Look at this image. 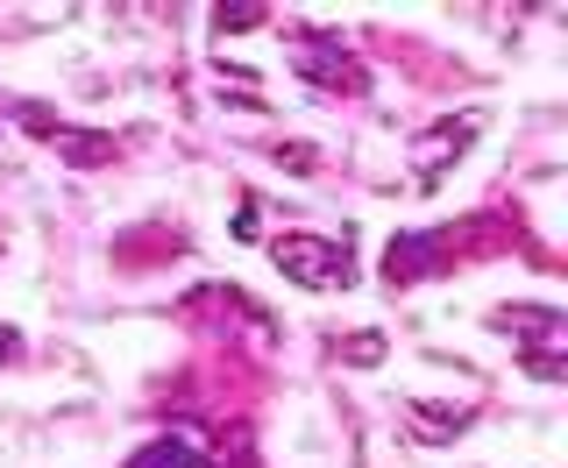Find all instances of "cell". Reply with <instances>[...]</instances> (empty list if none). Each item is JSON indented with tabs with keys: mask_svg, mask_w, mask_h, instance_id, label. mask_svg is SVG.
I'll use <instances>...</instances> for the list:
<instances>
[{
	"mask_svg": "<svg viewBox=\"0 0 568 468\" xmlns=\"http://www.w3.org/2000/svg\"><path fill=\"white\" fill-rule=\"evenodd\" d=\"M490 327L526 355V369L540 376V384H561L568 376V319L555 313V305H505Z\"/></svg>",
	"mask_w": 568,
	"mask_h": 468,
	"instance_id": "cell-1",
	"label": "cell"
},
{
	"mask_svg": "<svg viewBox=\"0 0 568 468\" xmlns=\"http://www.w3.org/2000/svg\"><path fill=\"white\" fill-rule=\"evenodd\" d=\"M292 64H298L306 85H320V93H334V100H363L369 93V71L355 64L342 29H292Z\"/></svg>",
	"mask_w": 568,
	"mask_h": 468,
	"instance_id": "cell-2",
	"label": "cell"
},
{
	"mask_svg": "<svg viewBox=\"0 0 568 468\" xmlns=\"http://www.w3.org/2000/svg\"><path fill=\"white\" fill-rule=\"evenodd\" d=\"M129 468H221V461H206L200 447H192L185 434H171V440H150L142 455L129 461Z\"/></svg>",
	"mask_w": 568,
	"mask_h": 468,
	"instance_id": "cell-6",
	"label": "cell"
},
{
	"mask_svg": "<svg viewBox=\"0 0 568 468\" xmlns=\"http://www.w3.org/2000/svg\"><path fill=\"white\" fill-rule=\"evenodd\" d=\"M271 263L292 284H306V292H348V284H355L348 242H327V234H298V227L277 234V242H271Z\"/></svg>",
	"mask_w": 568,
	"mask_h": 468,
	"instance_id": "cell-3",
	"label": "cell"
},
{
	"mask_svg": "<svg viewBox=\"0 0 568 468\" xmlns=\"http://www.w3.org/2000/svg\"><path fill=\"white\" fill-rule=\"evenodd\" d=\"M476 129H484L476 114H462V121H440V129H426V135L413 142V177H419V185H434V177H440V171H448L455 156L476 142Z\"/></svg>",
	"mask_w": 568,
	"mask_h": 468,
	"instance_id": "cell-5",
	"label": "cell"
},
{
	"mask_svg": "<svg viewBox=\"0 0 568 468\" xmlns=\"http://www.w3.org/2000/svg\"><path fill=\"white\" fill-rule=\"evenodd\" d=\"M342 363L377 369V363H384V334H348V340H342Z\"/></svg>",
	"mask_w": 568,
	"mask_h": 468,
	"instance_id": "cell-9",
	"label": "cell"
},
{
	"mask_svg": "<svg viewBox=\"0 0 568 468\" xmlns=\"http://www.w3.org/2000/svg\"><path fill=\"white\" fill-rule=\"evenodd\" d=\"M22 121H29V129L43 135L58 156H64V164H79V171H100V164H114V135H100V129H64V121H50L43 106H22Z\"/></svg>",
	"mask_w": 568,
	"mask_h": 468,
	"instance_id": "cell-4",
	"label": "cell"
},
{
	"mask_svg": "<svg viewBox=\"0 0 568 468\" xmlns=\"http://www.w3.org/2000/svg\"><path fill=\"white\" fill-rule=\"evenodd\" d=\"M413 419H419V440H455L469 411H448V405H419V398H413Z\"/></svg>",
	"mask_w": 568,
	"mask_h": 468,
	"instance_id": "cell-7",
	"label": "cell"
},
{
	"mask_svg": "<svg viewBox=\"0 0 568 468\" xmlns=\"http://www.w3.org/2000/svg\"><path fill=\"white\" fill-rule=\"evenodd\" d=\"M14 348H22V334H14V327H0V363H8Z\"/></svg>",
	"mask_w": 568,
	"mask_h": 468,
	"instance_id": "cell-10",
	"label": "cell"
},
{
	"mask_svg": "<svg viewBox=\"0 0 568 468\" xmlns=\"http://www.w3.org/2000/svg\"><path fill=\"white\" fill-rule=\"evenodd\" d=\"M256 22H271V8H256V0H242V8H213V29H221V35H248Z\"/></svg>",
	"mask_w": 568,
	"mask_h": 468,
	"instance_id": "cell-8",
	"label": "cell"
}]
</instances>
